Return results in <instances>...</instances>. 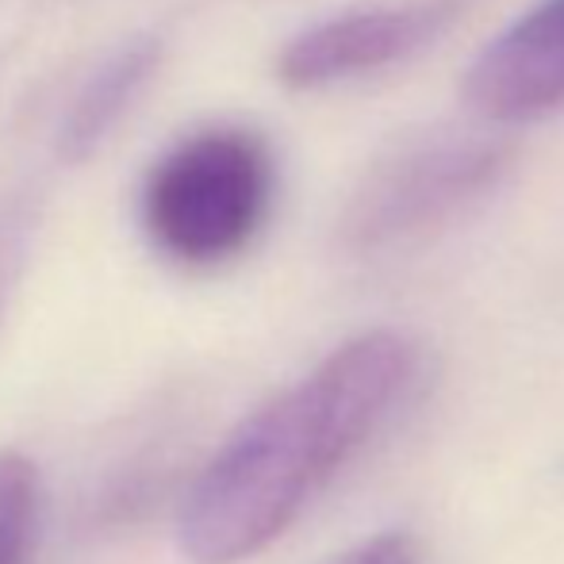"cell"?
Masks as SVG:
<instances>
[{"label": "cell", "mask_w": 564, "mask_h": 564, "mask_svg": "<svg viewBox=\"0 0 564 564\" xmlns=\"http://www.w3.org/2000/svg\"><path fill=\"white\" fill-rule=\"evenodd\" d=\"M419 377L400 330L341 341L300 384L253 411L181 503L177 538L196 564H238L273 545L354 457Z\"/></svg>", "instance_id": "cell-1"}, {"label": "cell", "mask_w": 564, "mask_h": 564, "mask_svg": "<svg viewBox=\"0 0 564 564\" xmlns=\"http://www.w3.org/2000/svg\"><path fill=\"white\" fill-rule=\"evenodd\" d=\"M273 150L258 131L204 127L150 165L139 219L165 261L216 269L250 250L273 212Z\"/></svg>", "instance_id": "cell-2"}, {"label": "cell", "mask_w": 564, "mask_h": 564, "mask_svg": "<svg viewBox=\"0 0 564 564\" xmlns=\"http://www.w3.org/2000/svg\"><path fill=\"white\" fill-rule=\"evenodd\" d=\"M503 142L476 134H423L384 154L341 216V238L357 258H392L438 238L476 212L507 177Z\"/></svg>", "instance_id": "cell-3"}, {"label": "cell", "mask_w": 564, "mask_h": 564, "mask_svg": "<svg viewBox=\"0 0 564 564\" xmlns=\"http://www.w3.org/2000/svg\"><path fill=\"white\" fill-rule=\"evenodd\" d=\"M460 8L465 0H400L330 15L281 46L276 77L289 89H327L384 74L438 43Z\"/></svg>", "instance_id": "cell-4"}, {"label": "cell", "mask_w": 564, "mask_h": 564, "mask_svg": "<svg viewBox=\"0 0 564 564\" xmlns=\"http://www.w3.org/2000/svg\"><path fill=\"white\" fill-rule=\"evenodd\" d=\"M465 105L496 123H530L564 108V0H534L473 58Z\"/></svg>", "instance_id": "cell-5"}, {"label": "cell", "mask_w": 564, "mask_h": 564, "mask_svg": "<svg viewBox=\"0 0 564 564\" xmlns=\"http://www.w3.org/2000/svg\"><path fill=\"white\" fill-rule=\"evenodd\" d=\"M158 62L162 43L154 35H134L85 77L58 123V154L66 162H85L112 139V131L147 93Z\"/></svg>", "instance_id": "cell-6"}, {"label": "cell", "mask_w": 564, "mask_h": 564, "mask_svg": "<svg viewBox=\"0 0 564 564\" xmlns=\"http://www.w3.org/2000/svg\"><path fill=\"white\" fill-rule=\"evenodd\" d=\"M39 527V473L23 453L0 449V564H28Z\"/></svg>", "instance_id": "cell-7"}, {"label": "cell", "mask_w": 564, "mask_h": 564, "mask_svg": "<svg viewBox=\"0 0 564 564\" xmlns=\"http://www.w3.org/2000/svg\"><path fill=\"white\" fill-rule=\"evenodd\" d=\"M28 238H31V216L23 208H0V307H4L8 292H12L15 276L28 258Z\"/></svg>", "instance_id": "cell-8"}, {"label": "cell", "mask_w": 564, "mask_h": 564, "mask_svg": "<svg viewBox=\"0 0 564 564\" xmlns=\"http://www.w3.org/2000/svg\"><path fill=\"white\" fill-rule=\"evenodd\" d=\"M335 564H423V550L403 530H384V534L365 538L349 553H341Z\"/></svg>", "instance_id": "cell-9"}]
</instances>
